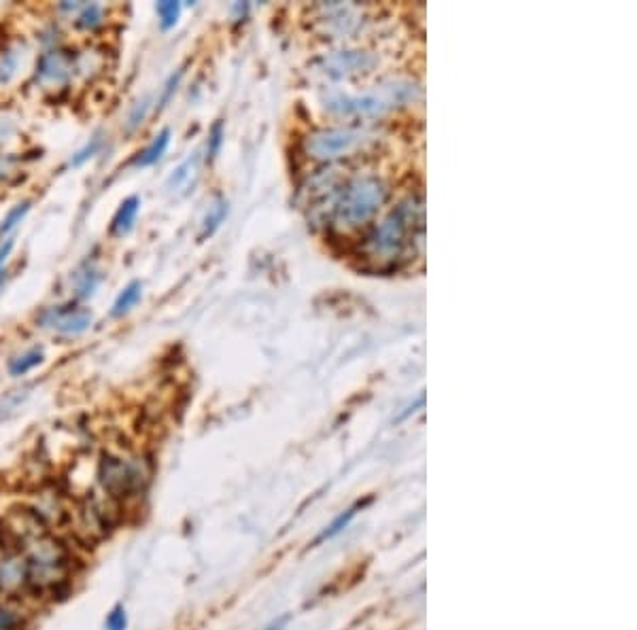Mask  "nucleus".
<instances>
[{
	"mask_svg": "<svg viewBox=\"0 0 637 630\" xmlns=\"http://www.w3.org/2000/svg\"><path fill=\"white\" fill-rule=\"evenodd\" d=\"M425 202L410 196L395 206L361 244V255L374 268H393L415 240H423Z\"/></svg>",
	"mask_w": 637,
	"mask_h": 630,
	"instance_id": "f257e3e1",
	"label": "nucleus"
},
{
	"mask_svg": "<svg viewBox=\"0 0 637 630\" xmlns=\"http://www.w3.org/2000/svg\"><path fill=\"white\" fill-rule=\"evenodd\" d=\"M149 467L141 454L102 452L96 465V484L100 493L113 505H130L141 501L149 486Z\"/></svg>",
	"mask_w": 637,
	"mask_h": 630,
	"instance_id": "f03ea898",
	"label": "nucleus"
},
{
	"mask_svg": "<svg viewBox=\"0 0 637 630\" xmlns=\"http://www.w3.org/2000/svg\"><path fill=\"white\" fill-rule=\"evenodd\" d=\"M389 198V185L376 174L344 181L330 194V221L338 227L366 225Z\"/></svg>",
	"mask_w": 637,
	"mask_h": 630,
	"instance_id": "7ed1b4c3",
	"label": "nucleus"
},
{
	"mask_svg": "<svg viewBox=\"0 0 637 630\" xmlns=\"http://www.w3.org/2000/svg\"><path fill=\"white\" fill-rule=\"evenodd\" d=\"M417 87L408 81H393L366 94H336L325 102L327 111L347 119L381 117L393 109L404 107L415 98Z\"/></svg>",
	"mask_w": 637,
	"mask_h": 630,
	"instance_id": "20e7f679",
	"label": "nucleus"
},
{
	"mask_svg": "<svg viewBox=\"0 0 637 630\" xmlns=\"http://www.w3.org/2000/svg\"><path fill=\"white\" fill-rule=\"evenodd\" d=\"M378 140V132L372 128L347 126V128H325L308 134L304 138V153L311 160L336 162L366 151Z\"/></svg>",
	"mask_w": 637,
	"mask_h": 630,
	"instance_id": "39448f33",
	"label": "nucleus"
},
{
	"mask_svg": "<svg viewBox=\"0 0 637 630\" xmlns=\"http://www.w3.org/2000/svg\"><path fill=\"white\" fill-rule=\"evenodd\" d=\"M77 75V54L64 47H49L34 66V81L45 90H58L66 87Z\"/></svg>",
	"mask_w": 637,
	"mask_h": 630,
	"instance_id": "423d86ee",
	"label": "nucleus"
},
{
	"mask_svg": "<svg viewBox=\"0 0 637 630\" xmlns=\"http://www.w3.org/2000/svg\"><path fill=\"white\" fill-rule=\"evenodd\" d=\"M94 323V314L90 308H85L77 302H66L45 308L39 317V325L54 331L62 338H77L85 334Z\"/></svg>",
	"mask_w": 637,
	"mask_h": 630,
	"instance_id": "0eeeda50",
	"label": "nucleus"
},
{
	"mask_svg": "<svg viewBox=\"0 0 637 630\" xmlns=\"http://www.w3.org/2000/svg\"><path fill=\"white\" fill-rule=\"evenodd\" d=\"M30 592V571L24 554L17 548H7L0 554V597L24 599Z\"/></svg>",
	"mask_w": 637,
	"mask_h": 630,
	"instance_id": "6e6552de",
	"label": "nucleus"
},
{
	"mask_svg": "<svg viewBox=\"0 0 637 630\" xmlns=\"http://www.w3.org/2000/svg\"><path fill=\"white\" fill-rule=\"evenodd\" d=\"M319 11V26L327 37H351L364 24V11L357 5H323Z\"/></svg>",
	"mask_w": 637,
	"mask_h": 630,
	"instance_id": "1a4fd4ad",
	"label": "nucleus"
},
{
	"mask_svg": "<svg viewBox=\"0 0 637 630\" xmlns=\"http://www.w3.org/2000/svg\"><path fill=\"white\" fill-rule=\"evenodd\" d=\"M374 58L366 51H336L332 56H325L319 60V73L325 79H349L361 73H368L372 68Z\"/></svg>",
	"mask_w": 637,
	"mask_h": 630,
	"instance_id": "9d476101",
	"label": "nucleus"
},
{
	"mask_svg": "<svg viewBox=\"0 0 637 630\" xmlns=\"http://www.w3.org/2000/svg\"><path fill=\"white\" fill-rule=\"evenodd\" d=\"M34 605L24 599L0 597V630H32Z\"/></svg>",
	"mask_w": 637,
	"mask_h": 630,
	"instance_id": "9b49d317",
	"label": "nucleus"
},
{
	"mask_svg": "<svg viewBox=\"0 0 637 630\" xmlns=\"http://www.w3.org/2000/svg\"><path fill=\"white\" fill-rule=\"evenodd\" d=\"M139 213H141V198L139 196L126 198L122 204L117 206L115 215L111 219V227H109L111 236L122 238V236L130 234L134 230V223H136V217H139Z\"/></svg>",
	"mask_w": 637,
	"mask_h": 630,
	"instance_id": "f8f14e48",
	"label": "nucleus"
},
{
	"mask_svg": "<svg viewBox=\"0 0 637 630\" xmlns=\"http://www.w3.org/2000/svg\"><path fill=\"white\" fill-rule=\"evenodd\" d=\"M24 68V47L20 45H5L0 49V90L9 87Z\"/></svg>",
	"mask_w": 637,
	"mask_h": 630,
	"instance_id": "ddd939ff",
	"label": "nucleus"
},
{
	"mask_svg": "<svg viewBox=\"0 0 637 630\" xmlns=\"http://www.w3.org/2000/svg\"><path fill=\"white\" fill-rule=\"evenodd\" d=\"M105 24H107V9L98 3L81 5V9L73 17V28L83 34H94L105 28Z\"/></svg>",
	"mask_w": 637,
	"mask_h": 630,
	"instance_id": "4468645a",
	"label": "nucleus"
},
{
	"mask_svg": "<svg viewBox=\"0 0 637 630\" xmlns=\"http://www.w3.org/2000/svg\"><path fill=\"white\" fill-rule=\"evenodd\" d=\"M170 138H172V132L168 130V128H164L162 132H158L156 136H153V140L151 143L143 149V151H139L136 153V157H134V166L136 168H149V166H153V164H158L162 157H164V153L168 151V147H170Z\"/></svg>",
	"mask_w": 637,
	"mask_h": 630,
	"instance_id": "2eb2a0df",
	"label": "nucleus"
},
{
	"mask_svg": "<svg viewBox=\"0 0 637 630\" xmlns=\"http://www.w3.org/2000/svg\"><path fill=\"white\" fill-rule=\"evenodd\" d=\"M45 363V350L43 346H32L28 350H24V353L15 355L9 359L7 363V370H9V376L13 378H22L26 374H30L34 367H39Z\"/></svg>",
	"mask_w": 637,
	"mask_h": 630,
	"instance_id": "dca6fc26",
	"label": "nucleus"
},
{
	"mask_svg": "<svg viewBox=\"0 0 637 630\" xmlns=\"http://www.w3.org/2000/svg\"><path fill=\"white\" fill-rule=\"evenodd\" d=\"M141 297H143V283L141 280H132L130 285H126L124 289H122V293H119L117 297H115V302H113V308H111V317L113 319H122V317H126V314L141 302Z\"/></svg>",
	"mask_w": 637,
	"mask_h": 630,
	"instance_id": "f3484780",
	"label": "nucleus"
},
{
	"mask_svg": "<svg viewBox=\"0 0 637 630\" xmlns=\"http://www.w3.org/2000/svg\"><path fill=\"white\" fill-rule=\"evenodd\" d=\"M100 280H102V272L88 261V264H85L77 274V283H75L77 300H88V297H92L100 285Z\"/></svg>",
	"mask_w": 637,
	"mask_h": 630,
	"instance_id": "a211bd4d",
	"label": "nucleus"
},
{
	"mask_svg": "<svg viewBox=\"0 0 637 630\" xmlns=\"http://www.w3.org/2000/svg\"><path fill=\"white\" fill-rule=\"evenodd\" d=\"M228 217V200L223 196H217L215 202L209 206V213L204 215L202 219V230H200V238H206V236H213L221 223L226 221Z\"/></svg>",
	"mask_w": 637,
	"mask_h": 630,
	"instance_id": "6ab92c4d",
	"label": "nucleus"
},
{
	"mask_svg": "<svg viewBox=\"0 0 637 630\" xmlns=\"http://www.w3.org/2000/svg\"><path fill=\"white\" fill-rule=\"evenodd\" d=\"M359 503L355 507H349V510H344L342 514H338L327 527L321 531V535L317 537V544H323V541H330L334 537H338L342 531L349 529V524L353 522V518L357 516V510H359Z\"/></svg>",
	"mask_w": 637,
	"mask_h": 630,
	"instance_id": "aec40b11",
	"label": "nucleus"
},
{
	"mask_svg": "<svg viewBox=\"0 0 637 630\" xmlns=\"http://www.w3.org/2000/svg\"><path fill=\"white\" fill-rule=\"evenodd\" d=\"M30 208H32V202L30 200H24V202H20V204H15L9 213L5 215V219L0 221V236H7V234H11L17 225H20L26 217H28V213H30Z\"/></svg>",
	"mask_w": 637,
	"mask_h": 630,
	"instance_id": "412c9836",
	"label": "nucleus"
},
{
	"mask_svg": "<svg viewBox=\"0 0 637 630\" xmlns=\"http://www.w3.org/2000/svg\"><path fill=\"white\" fill-rule=\"evenodd\" d=\"M102 630H130V614L124 603H115L105 620H102Z\"/></svg>",
	"mask_w": 637,
	"mask_h": 630,
	"instance_id": "4be33fe9",
	"label": "nucleus"
},
{
	"mask_svg": "<svg viewBox=\"0 0 637 630\" xmlns=\"http://www.w3.org/2000/svg\"><path fill=\"white\" fill-rule=\"evenodd\" d=\"M181 3H175V0H166V3H158L156 5V13H158V22L162 30H172L179 24L181 17Z\"/></svg>",
	"mask_w": 637,
	"mask_h": 630,
	"instance_id": "5701e85b",
	"label": "nucleus"
},
{
	"mask_svg": "<svg viewBox=\"0 0 637 630\" xmlns=\"http://www.w3.org/2000/svg\"><path fill=\"white\" fill-rule=\"evenodd\" d=\"M100 149H102V134L98 132L79 151H75V155L71 157V166L73 168H81L83 164H88L90 160H94Z\"/></svg>",
	"mask_w": 637,
	"mask_h": 630,
	"instance_id": "b1692460",
	"label": "nucleus"
},
{
	"mask_svg": "<svg viewBox=\"0 0 637 630\" xmlns=\"http://www.w3.org/2000/svg\"><path fill=\"white\" fill-rule=\"evenodd\" d=\"M196 166H198V157H189V160H185L179 168H175V172L170 174L168 181H166V187L170 191H177L179 187H183L189 181V177H192Z\"/></svg>",
	"mask_w": 637,
	"mask_h": 630,
	"instance_id": "393cba45",
	"label": "nucleus"
},
{
	"mask_svg": "<svg viewBox=\"0 0 637 630\" xmlns=\"http://www.w3.org/2000/svg\"><path fill=\"white\" fill-rule=\"evenodd\" d=\"M149 109H151V98H149V96H145V98H141L139 102H136L134 107H132V111L128 113L126 130H128V132L139 130V128L145 124V119H147V115H149Z\"/></svg>",
	"mask_w": 637,
	"mask_h": 630,
	"instance_id": "a878e982",
	"label": "nucleus"
},
{
	"mask_svg": "<svg viewBox=\"0 0 637 630\" xmlns=\"http://www.w3.org/2000/svg\"><path fill=\"white\" fill-rule=\"evenodd\" d=\"M223 138H226V130H223V121H215V126L209 132V140H206V162H213L223 147Z\"/></svg>",
	"mask_w": 637,
	"mask_h": 630,
	"instance_id": "bb28decb",
	"label": "nucleus"
},
{
	"mask_svg": "<svg viewBox=\"0 0 637 630\" xmlns=\"http://www.w3.org/2000/svg\"><path fill=\"white\" fill-rule=\"evenodd\" d=\"M183 75H185V68H179L177 73H172L170 77H168V81H166V85H164V90H162V96H160V107H158V111H162V109H166L168 107V102L172 100V96L177 94V90H179V85H181V81H183Z\"/></svg>",
	"mask_w": 637,
	"mask_h": 630,
	"instance_id": "cd10ccee",
	"label": "nucleus"
},
{
	"mask_svg": "<svg viewBox=\"0 0 637 630\" xmlns=\"http://www.w3.org/2000/svg\"><path fill=\"white\" fill-rule=\"evenodd\" d=\"M17 132V119L9 113H0V145H5Z\"/></svg>",
	"mask_w": 637,
	"mask_h": 630,
	"instance_id": "c85d7f7f",
	"label": "nucleus"
},
{
	"mask_svg": "<svg viewBox=\"0 0 637 630\" xmlns=\"http://www.w3.org/2000/svg\"><path fill=\"white\" fill-rule=\"evenodd\" d=\"M13 249H15V238H5V242L0 244V272L5 270Z\"/></svg>",
	"mask_w": 637,
	"mask_h": 630,
	"instance_id": "c756f323",
	"label": "nucleus"
},
{
	"mask_svg": "<svg viewBox=\"0 0 637 630\" xmlns=\"http://www.w3.org/2000/svg\"><path fill=\"white\" fill-rule=\"evenodd\" d=\"M287 624H289V616H281V618H274L262 630H287Z\"/></svg>",
	"mask_w": 637,
	"mask_h": 630,
	"instance_id": "7c9ffc66",
	"label": "nucleus"
},
{
	"mask_svg": "<svg viewBox=\"0 0 637 630\" xmlns=\"http://www.w3.org/2000/svg\"><path fill=\"white\" fill-rule=\"evenodd\" d=\"M232 11L236 13V20H243V17H245V15H247V11H249V5H247V3H245V5H240V3H238V5H234V7H232Z\"/></svg>",
	"mask_w": 637,
	"mask_h": 630,
	"instance_id": "2f4dec72",
	"label": "nucleus"
},
{
	"mask_svg": "<svg viewBox=\"0 0 637 630\" xmlns=\"http://www.w3.org/2000/svg\"><path fill=\"white\" fill-rule=\"evenodd\" d=\"M7 548H9V546H7V541L3 539V535H0V554H3Z\"/></svg>",
	"mask_w": 637,
	"mask_h": 630,
	"instance_id": "473e14b6",
	"label": "nucleus"
}]
</instances>
